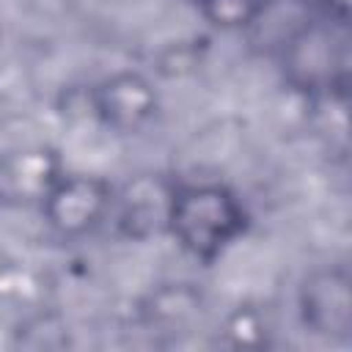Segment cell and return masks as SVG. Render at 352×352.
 <instances>
[{
	"instance_id": "9",
	"label": "cell",
	"mask_w": 352,
	"mask_h": 352,
	"mask_svg": "<svg viewBox=\"0 0 352 352\" xmlns=\"http://www.w3.org/2000/svg\"><path fill=\"white\" fill-rule=\"evenodd\" d=\"M270 319L258 305H236L220 327V344L250 349V346H267L270 344Z\"/></svg>"
},
{
	"instance_id": "5",
	"label": "cell",
	"mask_w": 352,
	"mask_h": 352,
	"mask_svg": "<svg viewBox=\"0 0 352 352\" xmlns=\"http://www.w3.org/2000/svg\"><path fill=\"white\" fill-rule=\"evenodd\" d=\"M88 110L99 126L116 135H138L157 118L160 94L143 72L116 69L91 85Z\"/></svg>"
},
{
	"instance_id": "11",
	"label": "cell",
	"mask_w": 352,
	"mask_h": 352,
	"mask_svg": "<svg viewBox=\"0 0 352 352\" xmlns=\"http://www.w3.org/2000/svg\"><path fill=\"white\" fill-rule=\"evenodd\" d=\"M319 3V11L336 22H344L349 25V8H352V0H316Z\"/></svg>"
},
{
	"instance_id": "8",
	"label": "cell",
	"mask_w": 352,
	"mask_h": 352,
	"mask_svg": "<svg viewBox=\"0 0 352 352\" xmlns=\"http://www.w3.org/2000/svg\"><path fill=\"white\" fill-rule=\"evenodd\" d=\"M198 311H201V294L190 283H168L151 294L148 305L143 308V316L148 327H154L157 333H176V330H187L198 316Z\"/></svg>"
},
{
	"instance_id": "2",
	"label": "cell",
	"mask_w": 352,
	"mask_h": 352,
	"mask_svg": "<svg viewBox=\"0 0 352 352\" xmlns=\"http://www.w3.org/2000/svg\"><path fill=\"white\" fill-rule=\"evenodd\" d=\"M283 82L305 99L344 96L349 85V25L319 14L275 58Z\"/></svg>"
},
{
	"instance_id": "1",
	"label": "cell",
	"mask_w": 352,
	"mask_h": 352,
	"mask_svg": "<svg viewBox=\"0 0 352 352\" xmlns=\"http://www.w3.org/2000/svg\"><path fill=\"white\" fill-rule=\"evenodd\" d=\"M250 226L245 201L223 182L176 179L165 234L195 261L223 258Z\"/></svg>"
},
{
	"instance_id": "6",
	"label": "cell",
	"mask_w": 352,
	"mask_h": 352,
	"mask_svg": "<svg viewBox=\"0 0 352 352\" xmlns=\"http://www.w3.org/2000/svg\"><path fill=\"white\" fill-rule=\"evenodd\" d=\"M176 179L162 173H138L126 184L116 187L110 220L126 239H148L165 234L168 206Z\"/></svg>"
},
{
	"instance_id": "7",
	"label": "cell",
	"mask_w": 352,
	"mask_h": 352,
	"mask_svg": "<svg viewBox=\"0 0 352 352\" xmlns=\"http://www.w3.org/2000/svg\"><path fill=\"white\" fill-rule=\"evenodd\" d=\"M319 14L322 11L316 0H264L242 33L256 52L275 60L289 47V41Z\"/></svg>"
},
{
	"instance_id": "10",
	"label": "cell",
	"mask_w": 352,
	"mask_h": 352,
	"mask_svg": "<svg viewBox=\"0 0 352 352\" xmlns=\"http://www.w3.org/2000/svg\"><path fill=\"white\" fill-rule=\"evenodd\" d=\"M195 8L220 30H245L264 0H192Z\"/></svg>"
},
{
	"instance_id": "3",
	"label": "cell",
	"mask_w": 352,
	"mask_h": 352,
	"mask_svg": "<svg viewBox=\"0 0 352 352\" xmlns=\"http://www.w3.org/2000/svg\"><path fill=\"white\" fill-rule=\"evenodd\" d=\"M113 195L116 184L99 173L60 170L44 190L38 209L52 236L80 242L110 220Z\"/></svg>"
},
{
	"instance_id": "4",
	"label": "cell",
	"mask_w": 352,
	"mask_h": 352,
	"mask_svg": "<svg viewBox=\"0 0 352 352\" xmlns=\"http://www.w3.org/2000/svg\"><path fill=\"white\" fill-rule=\"evenodd\" d=\"M297 316L305 333L346 344L352 338V275L344 261L316 264L297 283Z\"/></svg>"
}]
</instances>
